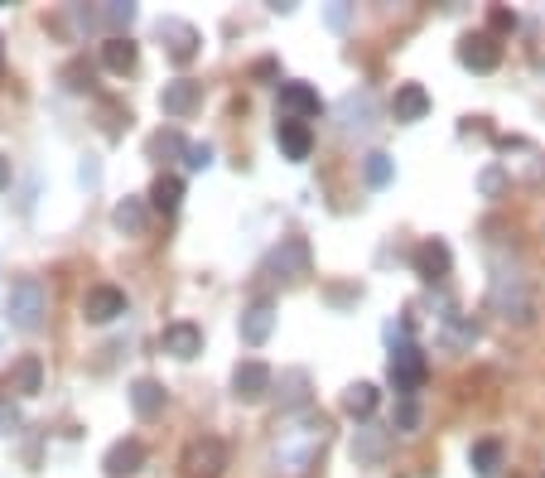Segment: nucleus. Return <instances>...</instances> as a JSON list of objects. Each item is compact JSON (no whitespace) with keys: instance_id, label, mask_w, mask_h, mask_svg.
Here are the masks:
<instances>
[{"instance_id":"79ce46f5","label":"nucleus","mask_w":545,"mask_h":478,"mask_svg":"<svg viewBox=\"0 0 545 478\" xmlns=\"http://www.w3.org/2000/svg\"><path fill=\"white\" fill-rule=\"evenodd\" d=\"M348 20H353V10H348V5H328V25H333V29H348Z\"/></svg>"},{"instance_id":"a211bd4d","label":"nucleus","mask_w":545,"mask_h":478,"mask_svg":"<svg viewBox=\"0 0 545 478\" xmlns=\"http://www.w3.org/2000/svg\"><path fill=\"white\" fill-rule=\"evenodd\" d=\"M271 334H275V305L271 300H251V305L242 310V343L261 348Z\"/></svg>"},{"instance_id":"f704fd0d","label":"nucleus","mask_w":545,"mask_h":478,"mask_svg":"<svg viewBox=\"0 0 545 478\" xmlns=\"http://www.w3.org/2000/svg\"><path fill=\"white\" fill-rule=\"evenodd\" d=\"M415 425H420V406H415V401H401V406H396V416H391V430L415 435Z\"/></svg>"},{"instance_id":"b1692460","label":"nucleus","mask_w":545,"mask_h":478,"mask_svg":"<svg viewBox=\"0 0 545 478\" xmlns=\"http://www.w3.org/2000/svg\"><path fill=\"white\" fill-rule=\"evenodd\" d=\"M280 406L295 416V411H309V372H280Z\"/></svg>"},{"instance_id":"39448f33","label":"nucleus","mask_w":545,"mask_h":478,"mask_svg":"<svg viewBox=\"0 0 545 478\" xmlns=\"http://www.w3.org/2000/svg\"><path fill=\"white\" fill-rule=\"evenodd\" d=\"M44 285L34 281V276H20V281L10 285V324L20 329V334H34L39 324H44Z\"/></svg>"},{"instance_id":"a19ab883","label":"nucleus","mask_w":545,"mask_h":478,"mask_svg":"<svg viewBox=\"0 0 545 478\" xmlns=\"http://www.w3.org/2000/svg\"><path fill=\"white\" fill-rule=\"evenodd\" d=\"M488 25H492V29H517V15L497 5V10H492V15H488Z\"/></svg>"},{"instance_id":"a878e982","label":"nucleus","mask_w":545,"mask_h":478,"mask_svg":"<svg viewBox=\"0 0 545 478\" xmlns=\"http://www.w3.org/2000/svg\"><path fill=\"white\" fill-rule=\"evenodd\" d=\"M468 464H473L478 478H497L502 474V440H478V445L468 450Z\"/></svg>"},{"instance_id":"1a4fd4ad","label":"nucleus","mask_w":545,"mask_h":478,"mask_svg":"<svg viewBox=\"0 0 545 478\" xmlns=\"http://www.w3.org/2000/svg\"><path fill=\"white\" fill-rule=\"evenodd\" d=\"M160 353L179 358V363L198 358V353H203V329H198V324H189V319H174V324H164V329H160Z\"/></svg>"},{"instance_id":"4be33fe9","label":"nucleus","mask_w":545,"mask_h":478,"mask_svg":"<svg viewBox=\"0 0 545 478\" xmlns=\"http://www.w3.org/2000/svg\"><path fill=\"white\" fill-rule=\"evenodd\" d=\"M179 203H184V179H179V174H160V179L150 184V208L169 218V213H179Z\"/></svg>"},{"instance_id":"c756f323","label":"nucleus","mask_w":545,"mask_h":478,"mask_svg":"<svg viewBox=\"0 0 545 478\" xmlns=\"http://www.w3.org/2000/svg\"><path fill=\"white\" fill-rule=\"evenodd\" d=\"M444 338H449L454 348H468V343L478 338V319H473V314H444Z\"/></svg>"},{"instance_id":"7ed1b4c3","label":"nucleus","mask_w":545,"mask_h":478,"mask_svg":"<svg viewBox=\"0 0 545 478\" xmlns=\"http://www.w3.org/2000/svg\"><path fill=\"white\" fill-rule=\"evenodd\" d=\"M492 310L502 314V319H517V324H531V314H536V300H531V285L512 276V271H497L492 276Z\"/></svg>"},{"instance_id":"c85d7f7f","label":"nucleus","mask_w":545,"mask_h":478,"mask_svg":"<svg viewBox=\"0 0 545 478\" xmlns=\"http://www.w3.org/2000/svg\"><path fill=\"white\" fill-rule=\"evenodd\" d=\"M338 112H343V131H367V126H372V97H367V92L357 97L353 92Z\"/></svg>"},{"instance_id":"423d86ee","label":"nucleus","mask_w":545,"mask_h":478,"mask_svg":"<svg viewBox=\"0 0 545 478\" xmlns=\"http://www.w3.org/2000/svg\"><path fill=\"white\" fill-rule=\"evenodd\" d=\"M184 474L189 478H218L222 469H227V445H222L218 435H198V440H189L184 445Z\"/></svg>"},{"instance_id":"aec40b11","label":"nucleus","mask_w":545,"mask_h":478,"mask_svg":"<svg viewBox=\"0 0 545 478\" xmlns=\"http://www.w3.org/2000/svg\"><path fill=\"white\" fill-rule=\"evenodd\" d=\"M275 141L285 150V160H309L314 131H309V121H275Z\"/></svg>"},{"instance_id":"bb28decb","label":"nucleus","mask_w":545,"mask_h":478,"mask_svg":"<svg viewBox=\"0 0 545 478\" xmlns=\"http://www.w3.org/2000/svg\"><path fill=\"white\" fill-rule=\"evenodd\" d=\"M377 401H382V396H377V387H372V382H353V387L343 392V411H348V416H357V421H367V416L377 411Z\"/></svg>"},{"instance_id":"2f4dec72","label":"nucleus","mask_w":545,"mask_h":478,"mask_svg":"<svg viewBox=\"0 0 545 478\" xmlns=\"http://www.w3.org/2000/svg\"><path fill=\"white\" fill-rule=\"evenodd\" d=\"M97 15H102V25H107L111 34H121V29H131V20H136V5H131V0H107Z\"/></svg>"},{"instance_id":"4468645a","label":"nucleus","mask_w":545,"mask_h":478,"mask_svg":"<svg viewBox=\"0 0 545 478\" xmlns=\"http://www.w3.org/2000/svg\"><path fill=\"white\" fill-rule=\"evenodd\" d=\"M410 261H415V276H420V281H430V285H439L444 276H449V266H454V256H449V247H444L439 237L420 242V247L410 252Z\"/></svg>"},{"instance_id":"0eeeda50","label":"nucleus","mask_w":545,"mask_h":478,"mask_svg":"<svg viewBox=\"0 0 545 478\" xmlns=\"http://www.w3.org/2000/svg\"><path fill=\"white\" fill-rule=\"evenodd\" d=\"M155 34H160L164 54L174 58L179 68H184V63H193V58H198V49H203V34H198L189 20H174V15H164L160 25H155Z\"/></svg>"},{"instance_id":"9b49d317","label":"nucleus","mask_w":545,"mask_h":478,"mask_svg":"<svg viewBox=\"0 0 545 478\" xmlns=\"http://www.w3.org/2000/svg\"><path fill=\"white\" fill-rule=\"evenodd\" d=\"M0 392H5V396H39V392H44V358H39V353H25L20 363L5 372Z\"/></svg>"},{"instance_id":"58836bf2","label":"nucleus","mask_w":545,"mask_h":478,"mask_svg":"<svg viewBox=\"0 0 545 478\" xmlns=\"http://www.w3.org/2000/svg\"><path fill=\"white\" fill-rule=\"evenodd\" d=\"M251 78H280V63L275 58H256L251 63Z\"/></svg>"},{"instance_id":"ea45409f","label":"nucleus","mask_w":545,"mask_h":478,"mask_svg":"<svg viewBox=\"0 0 545 478\" xmlns=\"http://www.w3.org/2000/svg\"><path fill=\"white\" fill-rule=\"evenodd\" d=\"M78 179H82V184H87V189H97V179H102V169H97V160H92V155H87V160H82Z\"/></svg>"},{"instance_id":"2eb2a0df","label":"nucleus","mask_w":545,"mask_h":478,"mask_svg":"<svg viewBox=\"0 0 545 478\" xmlns=\"http://www.w3.org/2000/svg\"><path fill=\"white\" fill-rule=\"evenodd\" d=\"M280 112H285V121H314L324 112V102L309 83H280Z\"/></svg>"},{"instance_id":"72a5a7b5","label":"nucleus","mask_w":545,"mask_h":478,"mask_svg":"<svg viewBox=\"0 0 545 478\" xmlns=\"http://www.w3.org/2000/svg\"><path fill=\"white\" fill-rule=\"evenodd\" d=\"M25 425V416H20V406H15V396L0 392V435H15Z\"/></svg>"},{"instance_id":"e433bc0d","label":"nucleus","mask_w":545,"mask_h":478,"mask_svg":"<svg viewBox=\"0 0 545 478\" xmlns=\"http://www.w3.org/2000/svg\"><path fill=\"white\" fill-rule=\"evenodd\" d=\"M184 165H189V169H208V165H213V145H208V141H193L189 155H184Z\"/></svg>"},{"instance_id":"7c9ffc66","label":"nucleus","mask_w":545,"mask_h":478,"mask_svg":"<svg viewBox=\"0 0 545 478\" xmlns=\"http://www.w3.org/2000/svg\"><path fill=\"white\" fill-rule=\"evenodd\" d=\"M362 174H367V184H372V189H386V184H391V174H396V160H391L386 150H372V155L362 160Z\"/></svg>"},{"instance_id":"cd10ccee","label":"nucleus","mask_w":545,"mask_h":478,"mask_svg":"<svg viewBox=\"0 0 545 478\" xmlns=\"http://www.w3.org/2000/svg\"><path fill=\"white\" fill-rule=\"evenodd\" d=\"M184 155H189V141H184L174 126L150 136V160H184Z\"/></svg>"},{"instance_id":"9d476101","label":"nucleus","mask_w":545,"mask_h":478,"mask_svg":"<svg viewBox=\"0 0 545 478\" xmlns=\"http://www.w3.org/2000/svg\"><path fill=\"white\" fill-rule=\"evenodd\" d=\"M203 107V83H193V78H174V83H164L160 92V112L174 116V121H184Z\"/></svg>"},{"instance_id":"5701e85b","label":"nucleus","mask_w":545,"mask_h":478,"mask_svg":"<svg viewBox=\"0 0 545 478\" xmlns=\"http://www.w3.org/2000/svg\"><path fill=\"white\" fill-rule=\"evenodd\" d=\"M145 223H150V208H145L140 198H121V203L111 208V227H116V232H126V237H140Z\"/></svg>"},{"instance_id":"f03ea898","label":"nucleus","mask_w":545,"mask_h":478,"mask_svg":"<svg viewBox=\"0 0 545 478\" xmlns=\"http://www.w3.org/2000/svg\"><path fill=\"white\" fill-rule=\"evenodd\" d=\"M386 338H391V387L401 401H415V392L425 387V353L410 343V324H386Z\"/></svg>"},{"instance_id":"6ab92c4d","label":"nucleus","mask_w":545,"mask_h":478,"mask_svg":"<svg viewBox=\"0 0 545 478\" xmlns=\"http://www.w3.org/2000/svg\"><path fill=\"white\" fill-rule=\"evenodd\" d=\"M391 116H396V121H425V116H430V92H425V87L420 83H401L396 87V97H391Z\"/></svg>"},{"instance_id":"473e14b6","label":"nucleus","mask_w":545,"mask_h":478,"mask_svg":"<svg viewBox=\"0 0 545 478\" xmlns=\"http://www.w3.org/2000/svg\"><path fill=\"white\" fill-rule=\"evenodd\" d=\"M63 87H68V92H92V63H87V58H73V63H68V68H63Z\"/></svg>"},{"instance_id":"c03bdc74","label":"nucleus","mask_w":545,"mask_h":478,"mask_svg":"<svg viewBox=\"0 0 545 478\" xmlns=\"http://www.w3.org/2000/svg\"><path fill=\"white\" fill-rule=\"evenodd\" d=\"M0 58H5V39H0Z\"/></svg>"},{"instance_id":"f3484780","label":"nucleus","mask_w":545,"mask_h":478,"mask_svg":"<svg viewBox=\"0 0 545 478\" xmlns=\"http://www.w3.org/2000/svg\"><path fill=\"white\" fill-rule=\"evenodd\" d=\"M126 396H131V411H136L140 421H155V416H164V406H169V392H164L155 377H136L126 387Z\"/></svg>"},{"instance_id":"37998d69","label":"nucleus","mask_w":545,"mask_h":478,"mask_svg":"<svg viewBox=\"0 0 545 478\" xmlns=\"http://www.w3.org/2000/svg\"><path fill=\"white\" fill-rule=\"evenodd\" d=\"M10 189V155H0V194Z\"/></svg>"},{"instance_id":"20e7f679","label":"nucleus","mask_w":545,"mask_h":478,"mask_svg":"<svg viewBox=\"0 0 545 478\" xmlns=\"http://www.w3.org/2000/svg\"><path fill=\"white\" fill-rule=\"evenodd\" d=\"M309 266H314V252H309V242L304 237H280V247L266 256V276L271 281H285V285H300L309 276Z\"/></svg>"},{"instance_id":"c9c22d12","label":"nucleus","mask_w":545,"mask_h":478,"mask_svg":"<svg viewBox=\"0 0 545 478\" xmlns=\"http://www.w3.org/2000/svg\"><path fill=\"white\" fill-rule=\"evenodd\" d=\"M478 189H483L488 198H497L502 189H507V174H502L497 165H488V169H483V179H478Z\"/></svg>"},{"instance_id":"f257e3e1","label":"nucleus","mask_w":545,"mask_h":478,"mask_svg":"<svg viewBox=\"0 0 545 478\" xmlns=\"http://www.w3.org/2000/svg\"><path fill=\"white\" fill-rule=\"evenodd\" d=\"M280 430V425H275ZM328 445V416L319 411H295L285 430H280V440H275V469H285V474H304L319 450Z\"/></svg>"},{"instance_id":"ddd939ff","label":"nucleus","mask_w":545,"mask_h":478,"mask_svg":"<svg viewBox=\"0 0 545 478\" xmlns=\"http://www.w3.org/2000/svg\"><path fill=\"white\" fill-rule=\"evenodd\" d=\"M145 469V445H140L136 435H126V440H116L107 454H102V474L107 478H131Z\"/></svg>"},{"instance_id":"393cba45","label":"nucleus","mask_w":545,"mask_h":478,"mask_svg":"<svg viewBox=\"0 0 545 478\" xmlns=\"http://www.w3.org/2000/svg\"><path fill=\"white\" fill-rule=\"evenodd\" d=\"M136 58H140V49L126 39V34H107V44H102V63H107L111 73H131Z\"/></svg>"},{"instance_id":"a18cd8bd","label":"nucleus","mask_w":545,"mask_h":478,"mask_svg":"<svg viewBox=\"0 0 545 478\" xmlns=\"http://www.w3.org/2000/svg\"><path fill=\"white\" fill-rule=\"evenodd\" d=\"M541 478H545V474H541Z\"/></svg>"},{"instance_id":"4c0bfd02","label":"nucleus","mask_w":545,"mask_h":478,"mask_svg":"<svg viewBox=\"0 0 545 478\" xmlns=\"http://www.w3.org/2000/svg\"><path fill=\"white\" fill-rule=\"evenodd\" d=\"M102 116H107V121H102V126H107V136H121V121H131V112H126V107H116V102H102Z\"/></svg>"},{"instance_id":"dca6fc26","label":"nucleus","mask_w":545,"mask_h":478,"mask_svg":"<svg viewBox=\"0 0 545 478\" xmlns=\"http://www.w3.org/2000/svg\"><path fill=\"white\" fill-rule=\"evenodd\" d=\"M459 63L473 68V73H492L502 63V44L492 34H468L464 44H459Z\"/></svg>"},{"instance_id":"6e6552de","label":"nucleus","mask_w":545,"mask_h":478,"mask_svg":"<svg viewBox=\"0 0 545 478\" xmlns=\"http://www.w3.org/2000/svg\"><path fill=\"white\" fill-rule=\"evenodd\" d=\"M271 387H275V372L261 363V358H246V363L232 367V396L246 401V406H251V401H266Z\"/></svg>"},{"instance_id":"412c9836","label":"nucleus","mask_w":545,"mask_h":478,"mask_svg":"<svg viewBox=\"0 0 545 478\" xmlns=\"http://www.w3.org/2000/svg\"><path fill=\"white\" fill-rule=\"evenodd\" d=\"M386 440H391V430H382V425H362V430L353 435V459L357 464H382Z\"/></svg>"},{"instance_id":"f8f14e48","label":"nucleus","mask_w":545,"mask_h":478,"mask_svg":"<svg viewBox=\"0 0 545 478\" xmlns=\"http://www.w3.org/2000/svg\"><path fill=\"white\" fill-rule=\"evenodd\" d=\"M116 314H126V290H116V285H92V290L82 295V319H87V324H111Z\"/></svg>"}]
</instances>
